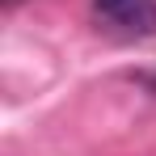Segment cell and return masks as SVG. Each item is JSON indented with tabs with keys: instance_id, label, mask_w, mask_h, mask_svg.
<instances>
[{
	"instance_id": "obj_1",
	"label": "cell",
	"mask_w": 156,
	"mask_h": 156,
	"mask_svg": "<svg viewBox=\"0 0 156 156\" xmlns=\"http://www.w3.org/2000/svg\"><path fill=\"white\" fill-rule=\"evenodd\" d=\"M93 21L114 38H152L156 0H93Z\"/></svg>"
},
{
	"instance_id": "obj_2",
	"label": "cell",
	"mask_w": 156,
	"mask_h": 156,
	"mask_svg": "<svg viewBox=\"0 0 156 156\" xmlns=\"http://www.w3.org/2000/svg\"><path fill=\"white\" fill-rule=\"evenodd\" d=\"M17 4H21V0H4V9H17Z\"/></svg>"
}]
</instances>
